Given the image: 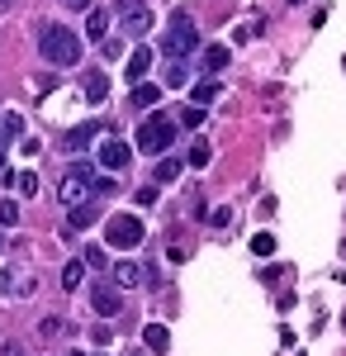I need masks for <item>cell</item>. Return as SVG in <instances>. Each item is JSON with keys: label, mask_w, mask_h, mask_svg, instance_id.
Instances as JSON below:
<instances>
[{"label": "cell", "mask_w": 346, "mask_h": 356, "mask_svg": "<svg viewBox=\"0 0 346 356\" xmlns=\"http://www.w3.org/2000/svg\"><path fill=\"white\" fill-rule=\"evenodd\" d=\"M138 204H157V186H142L138 191Z\"/></svg>", "instance_id": "obj_31"}, {"label": "cell", "mask_w": 346, "mask_h": 356, "mask_svg": "<svg viewBox=\"0 0 346 356\" xmlns=\"http://www.w3.org/2000/svg\"><path fill=\"white\" fill-rule=\"evenodd\" d=\"M129 162H133V147H129L124 138L109 134L105 143H100V166H105V171H124Z\"/></svg>", "instance_id": "obj_9"}, {"label": "cell", "mask_w": 346, "mask_h": 356, "mask_svg": "<svg viewBox=\"0 0 346 356\" xmlns=\"http://www.w3.org/2000/svg\"><path fill=\"white\" fill-rule=\"evenodd\" d=\"M15 191L24 195V200H33V195H38V176H33V171H19V176H15Z\"/></svg>", "instance_id": "obj_23"}, {"label": "cell", "mask_w": 346, "mask_h": 356, "mask_svg": "<svg viewBox=\"0 0 346 356\" xmlns=\"http://www.w3.org/2000/svg\"><path fill=\"white\" fill-rule=\"evenodd\" d=\"M67 356H85V352H67Z\"/></svg>", "instance_id": "obj_36"}, {"label": "cell", "mask_w": 346, "mask_h": 356, "mask_svg": "<svg viewBox=\"0 0 346 356\" xmlns=\"http://www.w3.org/2000/svg\"><path fill=\"white\" fill-rule=\"evenodd\" d=\"M0 171H5V147H0Z\"/></svg>", "instance_id": "obj_35"}, {"label": "cell", "mask_w": 346, "mask_h": 356, "mask_svg": "<svg viewBox=\"0 0 346 356\" xmlns=\"http://www.w3.org/2000/svg\"><path fill=\"white\" fill-rule=\"evenodd\" d=\"M81 261H85V266H105V252H100V247H85Z\"/></svg>", "instance_id": "obj_30"}, {"label": "cell", "mask_w": 346, "mask_h": 356, "mask_svg": "<svg viewBox=\"0 0 346 356\" xmlns=\"http://www.w3.org/2000/svg\"><path fill=\"white\" fill-rule=\"evenodd\" d=\"M95 219H100V214H95V209L85 204V209H72V223H67V228H90Z\"/></svg>", "instance_id": "obj_25"}, {"label": "cell", "mask_w": 346, "mask_h": 356, "mask_svg": "<svg viewBox=\"0 0 346 356\" xmlns=\"http://www.w3.org/2000/svg\"><path fill=\"white\" fill-rule=\"evenodd\" d=\"M181 171H186V162H181V157H161V162H157V181L166 186V181H176Z\"/></svg>", "instance_id": "obj_20"}, {"label": "cell", "mask_w": 346, "mask_h": 356, "mask_svg": "<svg viewBox=\"0 0 346 356\" xmlns=\"http://www.w3.org/2000/svg\"><path fill=\"white\" fill-rule=\"evenodd\" d=\"M105 243L119 247V252L138 247V243H142V219H133V214H114V219L105 223Z\"/></svg>", "instance_id": "obj_5"}, {"label": "cell", "mask_w": 346, "mask_h": 356, "mask_svg": "<svg viewBox=\"0 0 346 356\" xmlns=\"http://www.w3.org/2000/svg\"><path fill=\"white\" fill-rule=\"evenodd\" d=\"M133 356H138V352H133Z\"/></svg>", "instance_id": "obj_39"}, {"label": "cell", "mask_w": 346, "mask_h": 356, "mask_svg": "<svg viewBox=\"0 0 346 356\" xmlns=\"http://www.w3.org/2000/svg\"><path fill=\"white\" fill-rule=\"evenodd\" d=\"M114 15L124 19V29H129L133 38H142V33L152 29V5H147V0H119Z\"/></svg>", "instance_id": "obj_7"}, {"label": "cell", "mask_w": 346, "mask_h": 356, "mask_svg": "<svg viewBox=\"0 0 346 356\" xmlns=\"http://www.w3.org/2000/svg\"><path fill=\"white\" fill-rule=\"evenodd\" d=\"M38 290V275L28 266H0V295L5 300H28Z\"/></svg>", "instance_id": "obj_6"}, {"label": "cell", "mask_w": 346, "mask_h": 356, "mask_svg": "<svg viewBox=\"0 0 346 356\" xmlns=\"http://www.w3.org/2000/svg\"><path fill=\"white\" fill-rule=\"evenodd\" d=\"M81 280H85V261H67L62 266V290H76Z\"/></svg>", "instance_id": "obj_21"}, {"label": "cell", "mask_w": 346, "mask_h": 356, "mask_svg": "<svg viewBox=\"0 0 346 356\" xmlns=\"http://www.w3.org/2000/svg\"><path fill=\"white\" fill-rule=\"evenodd\" d=\"M190 166H209V147H204V143L190 147Z\"/></svg>", "instance_id": "obj_29"}, {"label": "cell", "mask_w": 346, "mask_h": 356, "mask_svg": "<svg viewBox=\"0 0 346 356\" xmlns=\"http://www.w3.org/2000/svg\"><path fill=\"white\" fill-rule=\"evenodd\" d=\"M186 62H171V67H166V86H186Z\"/></svg>", "instance_id": "obj_27"}, {"label": "cell", "mask_w": 346, "mask_h": 356, "mask_svg": "<svg viewBox=\"0 0 346 356\" xmlns=\"http://www.w3.org/2000/svg\"><path fill=\"white\" fill-rule=\"evenodd\" d=\"M195 48H199V29H195V19H190V10L181 5V10L171 15V29L161 33V53L171 57V62H186Z\"/></svg>", "instance_id": "obj_2"}, {"label": "cell", "mask_w": 346, "mask_h": 356, "mask_svg": "<svg viewBox=\"0 0 346 356\" xmlns=\"http://www.w3.org/2000/svg\"><path fill=\"white\" fill-rule=\"evenodd\" d=\"M105 95H109V76H105V72H90V76H85V100L100 105Z\"/></svg>", "instance_id": "obj_15"}, {"label": "cell", "mask_w": 346, "mask_h": 356, "mask_svg": "<svg viewBox=\"0 0 346 356\" xmlns=\"http://www.w3.org/2000/svg\"><path fill=\"white\" fill-rule=\"evenodd\" d=\"M62 5H72V10H85V5H90V0H62Z\"/></svg>", "instance_id": "obj_33"}, {"label": "cell", "mask_w": 346, "mask_h": 356, "mask_svg": "<svg viewBox=\"0 0 346 356\" xmlns=\"http://www.w3.org/2000/svg\"><path fill=\"white\" fill-rule=\"evenodd\" d=\"M95 138H109V124H105V119H85V124H76V129L67 134V152H85Z\"/></svg>", "instance_id": "obj_8"}, {"label": "cell", "mask_w": 346, "mask_h": 356, "mask_svg": "<svg viewBox=\"0 0 346 356\" xmlns=\"http://www.w3.org/2000/svg\"><path fill=\"white\" fill-rule=\"evenodd\" d=\"M142 342H147L152 352H166V347H171V332L161 328V323H147V328H142Z\"/></svg>", "instance_id": "obj_18"}, {"label": "cell", "mask_w": 346, "mask_h": 356, "mask_svg": "<svg viewBox=\"0 0 346 356\" xmlns=\"http://www.w3.org/2000/svg\"><path fill=\"white\" fill-rule=\"evenodd\" d=\"M142 280H147V271H142L138 261H114V285H119V290H133Z\"/></svg>", "instance_id": "obj_12"}, {"label": "cell", "mask_w": 346, "mask_h": 356, "mask_svg": "<svg viewBox=\"0 0 346 356\" xmlns=\"http://www.w3.org/2000/svg\"><path fill=\"white\" fill-rule=\"evenodd\" d=\"M147 72H152V48H133V53H129V67H124V76H129L133 86H142V81H147Z\"/></svg>", "instance_id": "obj_10"}, {"label": "cell", "mask_w": 346, "mask_h": 356, "mask_svg": "<svg viewBox=\"0 0 346 356\" xmlns=\"http://www.w3.org/2000/svg\"><path fill=\"white\" fill-rule=\"evenodd\" d=\"M90 304H95V314H100V318H119V309H124V300H119V295H114L109 285H95Z\"/></svg>", "instance_id": "obj_11"}, {"label": "cell", "mask_w": 346, "mask_h": 356, "mask_svg": "<svg viewBox=\"0 0 346 356\" xmlns=\"http://www.w3.org/2000/svg\"><path fill=\"white\" fill-rule=\"evenodd\" d=\"M0 247H5V243H0Z\"/></svg>", "instance_id": "obj_38"}, {"label": "cell", "mask_w": 346, "mask_h": 356, "mask_svg": "<svg viewBox=\"0 0 346 356\" xmlns=\"http://www.w3.org/2000/svg\"><path fill=\"white\" fill-rule=\"evenodd\" d=\"M10 5H15V0H0V15H5V10H10Z\"/></svg>", "instance_id": "obj_34"}, {"label": "cell", "mask_w": 346, "mask_h": 356, "mask_svg": "<svg viewBox=\"0 0 346 356\" xmlns=\"http://www.w3.org/2000/svg\"><path fill=\"white\" fill-rule=\"evenodd\" d=\"M138 152L142 157H166L171 152V143H176V124L166 119V114H152V119H142L138 124Z\"/></svg>", "instance_id": "obj_3"}, {"label": "cell", "mask_w": 346, "mask_h": 356, "mask_svg": "<svg viewBox=\"0 0 346 356\" xmlns=\"http://www.w3.org/2000/svg\"><path fill=\"white\" fill-rule=\"evenodd\" d=\"M133 105H138V110H157V105H161V86H147V81L133 86Z\"/></svg>", "instance_id": "obj_16"}, {"label": "cell", "mask_w": 346, "mask_h": 356, "mask_svg": "<svg viewBox=\"0 0 346 356\" xmlns=\"http://www.w3.org/2000/svg\"><path fill=\"white\" fill-rule=\"evenodd\" d=\"M252 252H256V257H275V238H270V233H256V238H252Z\"/></svg>", "instance_id": "obj_26"}, {"label": "cell", "mask_w": 346, "mask_h": 356, "mask_svg": "<svg viewBox=\"0 0 346 356\" xmlns=\"http://www.w3.org/2000/svg\"><path fill=\"white\" fill-rule=\"evenodd\" d=\"M62 332H67V323H62V318H57V314H48V318H43V323H38V337H43V342H57V337H62Z\"/></svg>", "instance_id": "obj_22"}, {"label": "cell", "mask_w": 346, "mask_h": 356, "mask_svg": "<svg viewBox=\"0 0 346 356\" xmlns=\"http://www.w3.org/2000/svg\"><path fill=\"white\" fill-rule=\"evenodd\" d=\"M342 323H346V314H342Z\"/></svg>", "instance_id": "obj_37"}, {"label": "cell", "mask_w": 346, "mask_h": 356, "mask_svg": "<svg viewBox=\"0 0 346 356\" xmlns=\"http://www.w3.org/2000/svg\"><path fill=\"white\" fill-rule=\"evenodd\" d=\"M95 181H100V176H95V166H90V162H76L67 176H62V186H57L62 204H67V209H85V200L95 195Z\"/></svg>", "instance_id": "obj_4"}, {"label": "cell", "mask_w": 346, "mask_h": 356, "mask_svg": "<svg viewBox=\"0 0 346 356\" xmlns=\"http://www.w3.org/2000/svg\"><path fill=\"white\" fill-rule=\"evenodd\" d=\"M85 38L90 43H105L109 38V10H90L85 15Z\"/></svg>", "instance_id": "obj_13"}, {"label": "cell", "mask_w": 346, "mask_h": 356, "mask_svg": "<svg viewBox=\"0 0 346 356\" xmlns=\"http://www.w3.org/2000/svg\"><path fill=\"white\" fill-rule=\"evenodd\" d=\"M15 138H24V119H19L15 110H0V147L15 143Z\"/></svg>", "instance_id": "obj_14"}, {"label": "cell", "mask_w": 346, "mask_h": 356, "mask_svg": "<svg viewBox=\"0 0 346 356\" xmlns=\"http://www.w3.org/2000/svg\"><path fill=\"white\" fill-rule=\"evenodd\" d=\"M181 124H186V129H199V124H204V110H199V105H190V110L181 114Z\"/></svg>", "instance_id": "obj_28"}, {"label": "cell", "mask_w": 346, "mask_h": 356, "mask_svg": "<svg viewBox=\"0 0 346 356\" xmlns=\"http://www.w3.org/2000/svg\"><path fill=\"white\" fill-rule=\"evenodd\" d=\"M19 223V204L15 200H0V228H15Z\"/></svg>", "instance_id": "obj_24"}, {"label": "cell", "mask_w": 346, "mask_h": 356, "mask_svg": "<svg viewBox=\"0 0 346 356\" xmlns=\"http://www.w3.org/2000/svg\"><path fill=\"white\" fill-rule=\"evenodd\" d=\"M0 356H24V352H19V342H5V347H0Z\"/></svg>", "instance_id": "obj_32"}, {"label": "cell", "mask_w": 346, "mask_h": 356, "mask_svg": "<svg viewBox=\"0 0 346 356\" xmlns=\"http://www.w3.org/2000/svg\"><path fill=\"white\" fill-rule=\"evenodd\" d=\"M38 53L48 57L53 67H76V62H81V38H76V29H67V24H43V29H38Z\"/></svg>", "instance_id": "obj_1"}, {"label": "cell", "mask_w": 346, "mask_h": 356, "mask_svg": "<svg viewBox=\"0 0 346 356\" xmlns=\"http://www.w3.org/2000/svg\"><path fill=\"white\" fill-rule=\"evenodd\" d=\"M228 67V43H213V48H204V72L209 76H218Z\"/></svg>", "instance_id": "obj_17"}, {"label": "cell", "mask_w": 346, "mask_h": 356, "mask_svg": "<svg viewBox=\"0 0 346 356\" xmlns=\"http://www.w3.org/2000/svg\"><path fill=\"white\" fill-rule=\"evenodd\" d=\"M209 100H218V81H199L195 86V90H190V105H199V110H204V105H209Z\"/></svg>", "instance_id": "obj_19"}]
</instances>
